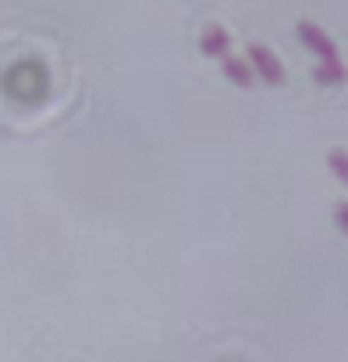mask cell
Wrapping results in <instances>:
<instances>
[{
  "mask_svg": "<svg viewBox=\"0 0 348 362\" xmlns=\"http://www.w3.org/2000/svg\"><path fill=\"white\" fill-rule=\"evenodd\" d=\"M245 61H249V68H256L267 82H281V78H284V64H281V57H277L267 43H256V40H253Z\"/></svg>",
  "mask_w": 348,
  "mask_h": 362,
  "instance_id": "cell-1",
  "label": "cell"
},
{
  "mask_svg": "<svg viewBox=\"0 0 348 362\" xmlns=\"http://www.w3.org/2000/svg\"><path fill=\"white\" fill-rule=\"evenodd\" d=\"M298 36H302V40H306V43H309V47H313V50L323 57V61H337V47H334V40H330V36H327L316 22L302 18V22H298Z\"/></svg>",
  "mask_w": 348,
  "mask_h": 362,
  "instance_id": "cell-2",
  "label": "cell"
},
{
  "mask_svg": "<svg viewBox=\"0 0 348 362\" xmlns=\"http://www.w3.org/2000/svg\"><path fill=\"white\" fill-rule=\"evenodd\" d=\"M228 43H231V33L224 29V25H207L203 33H199V47L207 50V54H228Z\"/></svg>",
  "mask_w": 348,
  "mask_h": 362,
  "instance_id": "cell-3",
  "label": "cell"
},
{
  "mask_svg": "<svg viewBox=\"0 0 348 362\" xmlns=\"http://www.w3.org/2000/svg\"><path fill=\"white\" fill-rule=\"evenodd\" d=\"M221 68H224V75H231L235 82H253V68H249V61L238 57V54H224V57H221Z\"/></svg>",
  "mask_w": 348,
  "mask_h": 362,
  "instance_id": "cell-4",
  "label": "cell"
},
{
  "mask_svg": "<svg viewBox=\"0 0 348 362\" xmlns=\"http://www.w3.org/2000/svg\"><path fill=\"white\" fill-rule=\"evenodd\" d=\"M313 75L316 78H344V64L341 61H323V64H316Z\"/></svg>",
  "mask_w": 348,
  "mask_h": 362,
  "instance_id": "cell-5",
  "label": "cell"
},
{
  "mask_svg": "<svg viewBox=\"0 0 348 362\" xmlns=\"http://www.w3.org/2000/svg\"><path fill=\"white\" fill-rule=\"evenodd\" d=\"M327 163L334 167V174H341V177H344V170H348V160H344V149H330V153H327Z\"/></svg>",
  "mask_w": 348,
  "mask_h": 362,
  "instance_id": "cell-6",
  "label": "cell"
}]
</instances>
